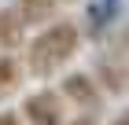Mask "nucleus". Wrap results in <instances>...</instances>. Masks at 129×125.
Segmentation results:
<instances>
[{
  "mask_svg": "<svg viewBox=\"0 0 129 125\" xmlns=\"http://www.w3.org/2000/svg\"><path fill=\"white\" fill-rule=\"evenodd\" d=\"M81 44V33L74 22H52L30 40V52H26V63H30V74L33 77H48L55 74L59 66H67L74 52Z\"/></svg>",
  "mask_w": 129,
  "mask_h": 125,
  "instance_id": "nucleus-1",
  "label": "nucleus"
},
{
  "mask_svg": "<svg viewBox=\"0 0 129 125\" xmlns=\"http://www.w3.org/2000/svg\"><path fill=\"white\" fill-rule=\"evenodd\" d=\"M22 110H26V121L30 125H63V96L59 92H33L26 103H22Z\"/></svg>",
  "mask_w": 129,
  "mask_h": 125,
  "instance_id": "nucleus-2",
  "label": "nucleus"
},
{
  "mask_svg": "<svg viewBox=\"0 0 129 125\" xmlns=\"http://www.w3.org/2000/svg\"><path fill=\"white\" fill-rule=\"evenodd\" d=\"M122 8H125V0H92L89 4V33L92 37H103L114 22L122 19Z\"/></svg>",
  "mask_w": 129,
  "mask_h": 125,
  "instance_id": "nucleus-3",
  "label": "nucleus"
},
{
  "mask_svg": "<svg viewBox=\"0 0 129 125\" xmlns=\"http://www.w3.org/2000/svg\"><path fill=\"white\" fill-rule=\"evenodd\" d=\"M63 4L59 0H15V19L22 22V26H44V22L59 11Z\"/></svg>",
  "mask_w": 129,
  "mask_h": 125,
  "instance_id": "nucleus-4",
  "label": "nucleus"
},
{
  "mask_svg": "<svg viewBox=\"0 0 129 125\" xmlns=\"http://www.w3.org/2000/svg\"><path fill=\"white\" fill-rule=\"evenodd\" d=\"M63 96L74 99L78 107H96L100 103V85L89 74H70L67 81H63Z\"/></svg>",
  "mask_w": 129,
  "mask_h": 125,
  "instance_id": "nucleus-5",
  "label": "nucleus"
},
{
  "mask_svg": "<svg viewBox=\"0 0 129 125\" xmlns=\"http://www.w3.org/2000/svg\"><path fill=\"white\" fill-rule=\"evenodd\" d=\"M22 22L15 19V11L11 8H0V48L8 52V48H19L22 44Z\"/></svg>",
  "mask_w": 129,
  "mask_h": 125,
  "instance_id": "nucleus-6",
  "label": "nucleus"
},
{
  "mask_svg": "<svg viewBox=\"0 0 129 125\" xmlns=\"http://www.w3.org/2000/svg\"><path fill=\"white\" fill-rule=\"evenodd\" d=\"M100 81H103L107 92H125V66L103 59V63H100Z\"/></svg>",
  "mask_w": 129,
  "mask_h": 125,
  "instance_id": "nucleus-7",
  "label": "nucleus"
},
{
  "mask_svg": "<svg viewBox=\"0 0 129 125\" xmlns=\"http://www.w3.org/2000/svg\"><path fill=\"white\" fill-rule=\"evenodd\" d=\"M19 81V66H15V59H8V55H0V88H8V85H15Z\"/></svg>",
  "mask_w": 129,
  "mask_h": 125,
  "instance_id": "nucleus-8",
  "label": "nucleus"
},
{
  "mask_svg": "<svg viewBox=\"0 0 129 125\" xmlns=\"http://www.w3.org/2000/svg\"><path fill=\"white\" fill-rule=\"evenodd\" d=\"M0 125H19V114H15V110H4V114H0Z\"/></svg>",
  "mask_w": 129,
  "mask_h": 125,
  "instance_id": "nucleus-9",
  "label": "nucleus"
},
{
  "mask_svg": "<svg viewBox=\"0 0 129 125\" xmlns=\"http://www.w3.org/2000/svg\"><path fill=\"white\" fill-rule=\"evenodd\" d=\"M70 125H96V121H92V118H74Z\"/></svg>",
  "mask_w": 129,
  "mask_h": 125,
  "instance_id": "nucleus-10",
  "label": "nucleus"
},
{
  "mask_svg": "<svg viewBox=\"0 0 129 125\" xmlns=\"http://www.w3.org/2000/svg\"><path fill=\"white\" fill-rule=\"evenodd\" d=\"M111 125H129V121H125V118H114V121H111Z\"/></svg>",
  "mask_w": 129,
  "mask_h": 125,
  "instance_id": "nucleus-11",
  "label": "nucleus"
},
{
  "mask_svg": "<svg viewBox=\"0 0 129 125\" xmlns=\"http://www.w3.org/2000/svg\"><path fill=\"white\" fill-rule=\"evenodd\" d=\"M59 4H74V0H59Z\"/></svg>",
  "mask_w": 129,
  "mask_h": 125,
  "instance_id": "nucleus-12",
  "label": "nucleus"
}]
</instances>
